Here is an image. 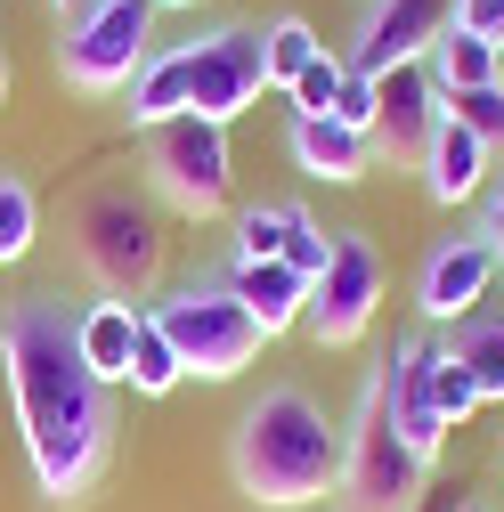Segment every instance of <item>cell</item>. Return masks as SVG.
<instances>
[{"instance_id":"cell-1","label":"cell","mask_w":504,"mask_h":512,"mask_svg":"<svg viewBox=\"0 0 504 512\" xmlns=\"http://www.w3.org/2000/svg\"><path fill=\"white\" fill-rule=\"evenodd\" d=\"M0 374H9V407L41 496L82 504L114 456V382L90 374L66 293H25L0 309Z\"/></svg>"},{"instance_id":"cell-2","label":"cell","mask_w":504,"mask_h":512,"mask_svg":"<svg viewBox=\"0 0 504 512\" xmlns=\"http://www.w3.org/2000/svg\"><path fill=\"white\" fill-rule=\"evenodd\" d=\"M228 472L252 504L269 512H301V504H326L342 488V423L293 391V382H277V391H261L244 415H236V439H228Z\"/></svg>"},{"instance_id":"cell-3","label":"cell","mask_w":504,"mask_h":512,"mask_svg":"<svg viewBox=\"0 0 504 512\" xmlns=\"http://www.w3.org/2000/svg\"><path fill=\"white\" fill-rule=\"evenodd\" d=\"M74 252L98 277V293H114V301L155 293V277H163V212H155V196H139V187H90L74 204Z\"/></svg>"},{"instance_id":"cell-4","label":"cell","mask_w":504,"mask_h":512,"mask_svg":"<svg viewBox=\"0 0 504 512\" xmlns=\"http://www.w3.org/2000/svg\"><path fill=\"white\" fill-rule=\"evenodd\" d=\"M423 480H431V464L399 439L391 399H383V366H374L366 391H358V423L342 431V488H334V504L342 512H415Z\"/></svg>"},{"instance_id":"cell-5","label":"cell","mask_w":504,"mask_h":512,"mask_svg":"<svg viewBox=\"0 0 504 512\" xmlns=\"http://www.w3.org/2000/svg\"><path fill=\"white\" fill-rule=\"evenodd\" d=\"M155 0H82L66 9V33H57V74H66L82 98H114L131 90V74L155 57Z\"/></svg>"},{"instance_id":"cell-6","label":"cell","mask_w":504,"mask_h":512,"mask_svg":"<svg viewBox=\"0 0 504 512\" xmlns=\"http://www.w3.org/2000/svg\"><path fill=\"white\" fill-rule=\"evenodd\" d=\"M147 317L163 326V342L179 350V366L196 374V382H236L252 358L269 350V334L252 326V309H244L228 285H179V293H163Z\"/></svg>"},{"instance_id":"cell-7","label":"cell","mask_w":504,"mask_h":512,"mask_svg":"<svg viewBox=\"0 0 504 512\" xmlns=\"http://www.w3.org/2000/svg\"><path fill=\"white\" fill-rule=\"evenodd\" d=\"M147 196L179 220H220L236 196V155L228 131L204 114H179L163 131H147Z\"/></svg>"},{"instance_id":"cell-8","label":"cell","mask_w":504,"mask_h":512,"mask_svg":"<svg viewBox=\"0 0 504 512\" xmlns=\"http://www.w3.org/2000/svg\"><path fill=\"white\" fill-rule=\"evenodd\" d=\"M187 57V114H204V122H228L261 106L269 90V25H212L196 41H179Z\"/></svg>"},{"instance_id":"cell-9","label":"cell","mask_w":504,"mask_h":512,"mask_svg":"<svg viewBox=\"0 0 504 512\" xmlns=\"http://www.w3.org/2000/svg\"><path fill=\"white\" fill-rule=\"evenodd\" d=\"M374 309H383V252H374L366 228H334L326 269H318V285H309L301 326H309V342H318V350H350V342L374 326Z\"/></svg>"},{"instance_id":"cell-10","label":"cell","mask_w":504,"mask_h":512,"mask_svg":"<svg viewBox=\"0 0 504 512\" xmlns=\"http://www.w3.org/2000/svg\"><path fill=\"white\" fill-rule=\"evenodd\" d=\"M496 277H504V269H496V252H488L480 228L439 236V244L423 252V277H415V309H423V326H464L472 309H488V285H496Z\"/></svg>"},{"instance_id":"cell-11","label":"cell","mask_w":504,"mask_h":512,"mask_svg":"<svg viewBox=\"0 0 504 512\" xmlns=\"http://www.w3.org/2000/svg\"><path fill=\"white\" fill-rule=\"evenodd\" d=\"M448 9L456 0H366L358 17V41H350V66L358 74H399V66H423L431 41L448 33Z\"/></svg>"},{"instance_id":"cell-12","label":"cell","mask_w":504,"mask_h":512,"mask_svg":"<svg viewBox=\"0 0 504 512\" xmlns=\"http://www.w3.org/2000/svg\"><path fill=\"white\" fill-rule=\"evenodd\" d=\"M431 131H439V90H431L423 66H399V74L374 82V131H366L374 163H423Z\"/></svg>"},{"instance_id":"cell-13","label":"cell","mask_w":504,"mask_h":512,"mask_svg":"<svg viewBox=\"0 0 504 512\" xmlns=\"http://www.w3.org/2000/svg\"><path fill=\"white\" fill-rule=\"evenodd\" d=\"M383 399H391L399 439L415 447L423 464H439V447H448V423H439V407H431V334H407V342L383 358Z\"/></svg>"},{"instance_id":"cell-14","label":"cell","mask_w":504,"mask_h":512,"mask_svg":"<svg viewBox=\"0 0 504 512\" xmlns=\"http://www.w3.org/2000/svg\"><path fill=\"white\" fill-rule=\"evenodd\" d=\"M285 147H293L301 179H326V187H358L374 171V139L350 131V122H334V114H293L285 122Z\"/></svg>"},{"instance_id":"cell-15","label":"cell","mask_w":504,"mask_h":512,"mask_svg":"<svg viewBox=\"0 0 504 512\" xmlns=\"http://www.w3.org/2000/svg\"><path fill=\"white\" fill-rule=\"evenodd\" d=\"M220 285L252 309V326H261L269 342H277V334H293V326H301V309H309V277H293L285 261H228V269H220Z\"/></svg>"},{"instance_id":"cell-16","label":"cell","mask_w":504,"mask_h":512,"mask_svg":"<svg viewBox=\"0 0 504 512\" xmlns=\"http://www.w3.org/2000/svg\"><path fill=\"white\" fill-rule=\"evenodd\" d=\"M423 196L431 204H472L480 187H488V147L464 131V122H448L439 114V131H431V147H423Z\"/></svg>"},{"instance_id":"cell-17","label":"cell","mask_w":504,"mask_h":512,"mask_svg":"<svg viewBox=\"0 0 504 512\" xmlns=\"http://www.w3.org/2000/svg\"><path fill=\"white\" fill-rule=\"evenodd\" d=\"M74 342H82V358H90L98 382H122V374H131V342H139V301L98 293L90 309H74Z\"/></svg>"},{"instance_id":"cell-18","label":"cell","mask_w":504,"mask_h":512,"mask_svg":"<svg viewBox=\"0 0 504 512\" xmlns=\"http://www.w3.org/2000/svg\"><path fill=\"white\" fill-rule=\"evenodd\" d=\"M423 74H431V90L439 98H456V90H488V82H504V49L496 41H480V33H439L431 41V57H423Z\"/></svg>"},{"instance_id":"cell-19","label":"cell","mask_w":504,"mask_h":512,"mask_svg":"<svg viewBox=\"0 0 504 512\" xmlns=\"http://www.w3.org/2000/svg\"><path fill=\"white\" fill-rule=\"evenodd\" d=\"M122 98H131L122 114H131L139 131H163V122H179V114H187V57H179V49H155L147 66L131 74V90H122Z\"/></svg>"},{"instance_id":"cell-20","label":"cell","mask_w":504,"mask_h":512,"mask_svg":"<svg viewBox=\"0 0 504 512\" xmlns=\"http://www.w3.org/2000/svg\"><path fill=\"white\" fill-rule=\"evenodd\" d=\"M448 350L464 358L480 407H504V309H472L464 326H448Z\"/></svg>"},{"instance_id":"cell-21","label":"cell","mask_w":504,"mask_h":512,"mask_svg":"<svg viewBox=\"0 0 504 512\" xmlns=\"http://www.w3.org/2000/svg\"><path fill=\"white\" fill-rule=\"evenodd\" d=\"M293 212H301V204H236V220H228V261H285Z\"/></svg>"},{"instance_id":"cell-22","label":"cell","mask_w":504,"mask_h":512,"mask_svg":"<svg viewBox=\"0 0 504 512\" xmlns=\"http://www.w3.org/2000/svg\"><path fill=\"white\" fill-rule=\"evenodd\" d=\"M122 382H131L139 399H171L179 382H187V366H179V350L163 342V326H155L147 309H139V342H131V374H122Z\"/></svg>"},{"instance_id":"cell-23","label":"cell","mask_w":504,"mask_h":512,"mask_svg":"<svg viewBox=\"0 0 504 512\" xmlns=\"http://www.w3.org/2000/svg\"><path fill=\"white\" fill-rule=\"evenodd\" d=\"M33 244H41V204H33L25 171H9V163H0V269H17Z\"/></svg>"},{"instance_id":"cell-24","label":"cell","mask_w":504,"mask_h":512,"mask_svg":"<svg viewBox=\"0 0 504 512\" xmlns=\"http://www.w3.org/2000/svg\"><path fill=\"white\" fill-rule=\"evenodd\" d=\"M431 407H439L448 431H464V423L480 415V391H472V374H464V358H456L448 342H431Z\"/></svg>"},{"instance_id":"cell-25","label":"cell","mask_w":504,"mask_h":512,"mask_svg":"<svg viewBox=\"0 0 504 512\" xmlns=\"http://www.w3.org/2000/svg\"><path fill=\"white\" fill-rule=\"evenodd\" d=\"M318 33H309V17H277L269 25V90H293L309 66H318Z\"/></svg>"},{"instance_id":"cell-26","label":"cell","mask_w":504,"mask_h":512,"mask_svg":"<svg viewBox=\"0 0 504 512\" xmlns=\"http://www.w3.org/2000/svg\"><path fill=\"white\" fill-rule=\"evenodd\" d=\"M439 114H448V122H464V131H472L480 147H504V82H488V90H456V98H439Z\"/></svg>"},{"instance_id":"cell-27","label":"cell","mask_w":504,"mask_h":512,"mask_svg":"<svg viewBox=\"0 0 504 512\" xmlns=\"http://www.w3.org/2000/svg\"><path fill=\"white\" fill-rule=\"evenodd\" d=\"M342 74H350L342 57H334V49H318V66H309V74L285 90V98H293V114H334V98H342Z\"/></svg>"},{"instance_id":"cell-28","label":"cell","mask_w":504,"mask_h":512,"mask_svg":"<svg viewBox=\"0 0 504 512\" xmlns=\"http://www.w3.org/2000/svg\"><path fill=\"white\" fill-rule=\"evenodd\" d=\"M326 244H334V228H318V220H309V204H301V212H293V236H285V269L318 285V269H326Z\"/></svg>"},{"instance_id":"cell-29","label":"cell","mask_w":504,"mask_h":512,"mask_svg":"<svg viewBox=\"0 0 504 512\" xmlns=\"http://www.w3.org/2000/svg\"><path fill=\"white\" fill-rule=\"evenodd\" d=\"M350 66V57H342ZM334 122H350V131H374V74H342V98H334Z\"/></svg>"},{"instance_id":"cell-30","label":"cell","mask_w":504,"mask_h":512,"mask_svg":"<svg viewBox=\"0 0 504 512\" xmlns=\"http://www.w3.org/2000/svg\"><path fill=\"white\" fill-rule=\"evenodd\" d=\"M448 25H456V33H480V41H496V49H504V0H456Z\"/></svg>"},{"instance_id":"cell-31","label":"cell","mask_w":504,"mask_h":512,"mask_svg":"<svg viewBox=\"0 0 504 512\" xmlns=\"http://www.w3.org/2000/svg\"><path fill=\"white\" fill-rule=\"evenodd\" d=\"M480 236H488V252H496V269H504V187L488 196V212H480Z\"/></svg>"},{"instance_id":"cell-32","label":"cell","mask_w":504,"mask_h":512,"mask_svg":"<svg viewBox=\"0 0 504 512\" xmlns=\"http://www.w3.org/2000/svg\"><path fill=\"white\" fill-rule=\"evenodd\" d=\"M9 82H17V66H9V41H0V106H9Z\"/></svg>"},{"instance_id":"cell-33","label":"cell","mask_w":504,"mask_h":512,"mask_svg":"<svg viewBox=\"0 0 504 512\" xmlns=\"http://www.w3.org/2000/svg\"><path fill=\"white\" fill-rule=\"evenodd\" d=\"M155 9H204V0H155Z\"/></svg>"},{"instance_id":"cell-34","label":"cell","mask_w":504,"mask_h":512,"mask_svg":"<svg viewBox=\"0 0 504 512\" xmlns=\"http://www.w3.org/2000/svg\"><path fill=\"white\" fill-rule=\"evenodd\" d=\"M49 9H82V0H49Z\"/></svg>"},{"instance_id":"cell-35","label":"cell","mask_w":504,"mask_h":512,"mask_svg":"<svg viewBox=\"0 0 504 512\" xmlns=\"http://www.w3.org/2000/svg\"><path fill=\"white\" fill-rule=\"evenodd\" d=\"M456 512H480V504H456Z\"/></svg>"}]
</instances>
